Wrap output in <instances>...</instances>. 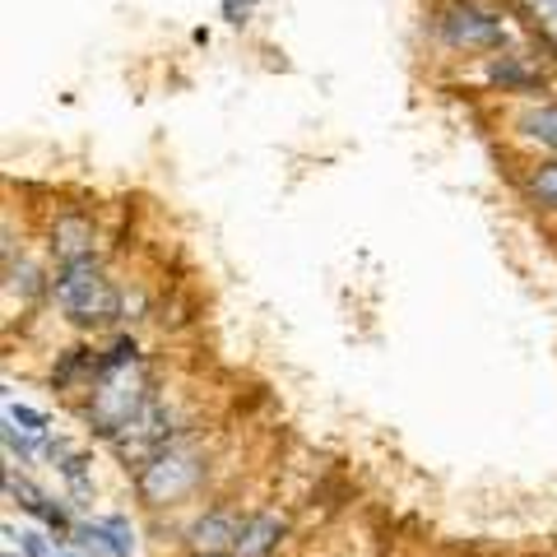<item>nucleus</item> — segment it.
<instances>
[{
  "mask_svg": "<svg viewBox=\"0 0 557 557\" xmlns=\"http://www.w3.org/2000/svg\"><path fill=\"white\" fill-rule=\"evenodd\" d=\"M149 405V372L139 362L135 339H116L108 354H102V372L89 391V405H84V423H89L98 437H116L131 418Z\"/></svg>",
  "mask_w": 557,
  "mask_h": 557,
  "instance_id": "1",
  "label": "nucleus"
},
{
  "mask_svg": "<svg viewBox=\"0 0 557 557\" xmlns=\"http://www.w3.org/2000/svg\"><path fill=\"white\" fill-rule=\"evenodd\" d=\"M205 483V450L190 442H172L153 456L145 469H135V493L145 507H177Z\"/></svg>",
  "mask_w": 557,
  "mask_h": 557,
  "instance_id": "2",
  "label": "nucleus"
},
{
  "mask_svg": "<svg viewBox=\"0 0 557 557\" xmlns=\"http://www.w3.org/2000/svg\"><path fill=\"white\" fill-rule=\"evenodd\" d=\"M51 293H57V302L70 321L79 325H108L121 317V293L102 278L98 260H70V265H61V274L51 278Z\"/></svg>",
  "mask_w": 557,
  "mask_h": 557,
  "instance_id": "3",
  "label": "nucleus"
},
{
  "mask_svg": "<svg viewBox=\"0 0 557 557\" xmlns=\"http://www.w3.org/2000/svg\"><path fill=\"white\" fill-rule=\"evenodd\" d=\"M437 38L450 51H469V57H493V51L507 47V24H502L497 10L479 5V0H450V5L437 10Z\"/></svg>",
  "mask_w": 557,
  "mask_h": 557,
  "instance_id": "4",
  "label": "nucleus"
},
{
  "mask_svg": "<svg viewBox=\"0 0 557 557\" xmlns=\"http://www.w3.org/2000/svg\"><path fill=\"white\" fill-rule=\"evenodd\" d=\"M172 432H177V413H172L163 399H149V405L139 409L131 423L112 437V450H116V456L126 460V465L145 469L163 446H172Z\"/></svg>",
  "mask_w": 557,
  "mask_h": 557,
  "instance_id": "5",
  "label": "nucleus"
},
{
  "mask_svg": "<svg viewBox=\"0 0 557 557\" xmlns=\"http://www.w3.org/2000/svg\"><path fill=\"white\" fill-rule=\"evenodd\" d=\"M483 75L502 94H534V89H544L539 65H530V57H520V51H493L487 65H483Z\"/></svg>",
  "mask_w": 557,
  "mask_h": 557,
  "instance_id": "6",
  "label": "nucleus"
},
{
  "mask_svg": "<svg viewBox=\"0 0 557 557\" xmlns=\"http://www.w3.org/2000/svg\"><path fill=\"white\" fill-rule=\"evenodd\" d=\"M237 534H242V516L233 507H214L190 525L186 544H190V553H233Z\"/></svg>",
  "mask_w": 557,
  "mask_h": 557,
  "instance_id": "7",
  "label": "nucleus"
},
{
  "mask_svg": "<svg viewBox=\"0 0 557 557\" xmlns=\"http://www.w3.org/2000/svg\"><path fill=\"white\" fill-rule=\"evenodd\" d=\"M284 539V516L278 511H260L251 520H242V534L233 544V557H270Z\"/></svg>",
  "mask_w": 557,
  "mask_h": 557,
  "instance_id": "8",
  "label": "nucleus"
},
{
  "mask_svg": "<svg viewBox=\"0 0 557 557\" xmlns=\"http://www.w3.org/2000/svg\"><path fill=\"white\" fill-rule=\"evenodd\" d=\"M51 251H57L61 265H70V260H89L94 256V223L84 214H61L57 228H51Z\"/></svg>",
  "mask_w": 557,
  "mask_h": 557,
  "instance_id": "9",
  "label": "nucleus"
},
{
  "mask_svg": "<svg viewBox=\"0 0 557 557\" xmlns=\"http://www.w3.org/2000/svg\"><path fill=\"white\" fill-rule=\"evenodd\" d=\"M98 372H102V354H94V348H70V354H61L57 368H51V386L57 391H94Z\"/></svg>",
  "mask_w": 557,
  "mask_h": 557,
  "instance_id": "10",
  "label": "nucleus"
},
{
  "mask_svg": "<svg viewBox=\"0 0 557 557\" xmlns=\"http://www.w3.org/2000/svg\"><path fill=\"white\" fill-rule=\"evenodd\" d=\"M516 131H520V139H530V145L557 153V102H534V108H525L516 116Z\"/></svg>",
  "mask_w": 557,
  "mask_h": 557,
  "instance_id": "11",
  "label": "nucleus"
},
{
  "mask_svg": "<svg viewBox=\"0 0 557 557\" xmlns=\"http://www.w3.org/2000/svg\"><path fill=\"white\" fill-rule=\"evenodd\" d=\"M525 196L539 209H557V159L553 163H539L530 177H525Z\"/></svg>",
  "mask_w": 557,
  "mask_h": 557,
  "instance_id": "12",
  "label": "nucleus"
},
{
  "mask_svg": "<svg viewBox=\"0 0 557 557\" xmlns=\"http://www.w3.org/2000/svg\"><path fill=\"white\" fill-rule=\"evenodd\" d=\"M5 423H14L24 432V437H33L38 446H47V418L38 413V409H28V405H10L5 409Z\"/></svg>",
  "mask_w": 557,
  "mask_h": 557,
  "instance_id": "13",
  "label": "nucleus"
},
{
  "mask_svg": "<svg viewBox=\"0 0 557 557\" xmlns=\"http://www.w3.org/2000/svg\"><path fill=\"white\" fill-rule=\"evenodd\" d=\"M525 14L534 20L539 38H544L548 47H557V0H525Z\"/></svg>",
  "mask_w": 557,
  "mask_h": 557,
  "instance_id": "14",
  "label": "nucleus"
},
{
  "mask_svg": "<svg viewBox=\"0 0 557 557\" xmlns=\"http://www.w3.org/2000/svg\"><path fill=\"white\" fill-rule=\"evenodd\" d=\"M5 493H10V497H20V507L33 511V516H42V507H47V497H42L28 479H14V474H10V479H5Z\"/></svg>",
  "mask_w": 557,
  "mask_h": 557,
  "instance_id": "15",
  "label": "nucleus"
},
{
  "mask_svg": "<svg viewBox=\"0 0 557 557\" xmlns=\"http://www.w3.org/2000/svg\"><path fill=\"white\" fill-rule=\"evenodd\" d=\"M102 530H108L116 557H131V553H135V534H131V525H126L121 516H108V520H102Z\"/></svg>",
  "mask_w": 557,
  "mask_h": 557,
  "instance_id": "16",
  "label": "nucleus"
},
{
  "mask_svg": "<svg viewBox=\"0 0 557 557\" xmlns=\"http://www.w3.org/2000/svg\"><path fill=\"white\" fill-rule=\"evenodd\" d=\"M251 10H256V0H223V14H228V24H247Z\"/></svg>",
  "mask_w": 557,
  "mask_h": 557,
  "instance_id": "17",
  "label": "nucleus"
},
{
  "mask_svg": "<svg viewBox=\"0 0 557 557\" xmlns=\"http://www.w3.org/2000/svg\"><path fill=\"white\" fill-rule=\"evenodd\" d=\"M20 544H24L28 557H47V539H42V534H33V530H28V534H20Z\"/></svg>",
  "mask_w": 557,
  "mask_h": 557,
  "instance_id": "18",
  "label": "nucleus"
},
{
  "mask_svg": "<svg viewBox=\"0 0 557 557\" xmlns=\"http://www.w3.org/2000/svg\"><path fill=\"white\" fill-rule=\"evenodd\" d=\"M196 557H233V553H196Z\"/></svg>",
  "mask_w": 557,
  "mask_h": 557,
  "instance_id": "19",
  "label": "nucleus"
},
{
  "mask_svg": "<svg viewBox=\"0 0 557 557\" xmlns=\"http://www.w3.org/2000/svg\"><path fill=\"white\" fill-rule=\"evenodd\" d=\"M5 557H14V553H5Z\"/></svg>",
  "mask_w": 557,
  "mask_h": 557,
  "instance_id": "20",
  "label": "nucleus"
}]
</instances>
